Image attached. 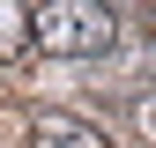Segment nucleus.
<instances>
[{"label": "nucleus", "mask_w": 156, "mask_h": 148, "mask_svg": "<svg viewBox=\"0 0 156 148\" xmlns=\"http://www.w3.org/2000/svg\"><path fill=\"white\" fill-rule=\"evenodd\" d=\"M30 45L52 59H104L119 45V22L97 0H52V8H30Z\"/></svg>", "instance_id": "nucleus-1"}, {"label": "nucleus", "mask_w": 156, "mask_h": 148, "mask_svg": "<svg viewBox=\"0 0 156 148\" xmlns=\"http://www.w3.org/2000/svg\"><path fill=\"white\" fill-rule=\"evenodd\" d=\"M30 148H112V133L74 119V111H37L30 119Z\"/></svg>", "instance_id": "nucleus-2"}, {"label": "nucleus", "mask_w": 156, "mask_h": 148, "mask_svg": "<svg viewBox=\"0 0 156 148\" xmlns=\"http://www.w3.org/2000/svg\"><path fill=\"white\" fill-rule=\"evenodd\" d=\"M23 45H30V8H15V0H0V59H15Z\"/></svg>", "instance_id": "nucleus-3"}, {"label": "nucleus", "mask_w": 156, "mask_h": 148, "mask_svg": "<svg viewBox=\"0 0 156 148\" xmlns=\"http://www.w3.org/2000/svg\"><path fill=\"white\" fill-rule=\"evenodd\" d=\"M134 133L156 148V89H141V96H134Z\"/></svg>", "instance_id": "nucleus-4"}]
</instances>
